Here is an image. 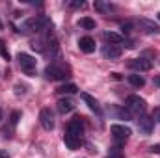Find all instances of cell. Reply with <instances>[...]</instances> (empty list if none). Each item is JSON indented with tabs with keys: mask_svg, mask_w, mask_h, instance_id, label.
Returning a JSON list of instances; mask_svg holds the SVG:
<instances>
[{
	"mask_svg": "<svg viewBox=\"0 0 160 158\" xmlns=\"http://www.w3.org/2000/svg\"><path fill=\"white\" fill-rule=\"evenodd\" d=\"M19 119H21V112H17V110H13L11 114H9V125L15 128L17 126V123H19Z\"/></svg>",
	"mask_w": 160,
	"mask_h": 158,
	"instance_id": "44dd1931",
	"label": "cell"
},
{
	"mask_svg": "<svg viewBox=\"0 0 160 158\" xmlns=\"http://www.w3.org/2000/svg\"><path fill=\"white\" fill-rule=\"evenodd\" d=\"M77 91H78V87H77L75 84H63V86H60V87L56 89L58 95H73V93H77Z\"/></svg>",
	"mask_w": 160,
	"mask_h": 158,
	"instance_id": "ac0fdd59",
	"label": "cell"
},
{
	"mask_svg": "<svg viewBox=\"0 0 160 158\" xmlns=\"http://www.w3.org/2000/svg\"><path fill=\"white\" fill-rule=\"evenodd\" d=\"M125 106H127L128 112H132V114H142V116H143L147 104H145V101H143L140 95H128L127 101H125Z\"/></svg>",
	"mask_w": 160,
	"mask_h": 158,
	"instance_id": "3957f363",
	"label": "cell"
},
{
	"mask_svg": "<svg viewBox=\"0 0 160 158\" xmlns=\"http://www.w3.org/2000/svg\"><path fill=\"white\" fill-rule=\"evenodd\" d=\"M128 67L134 69V71H138V73H143V71H149V69L153 67V63H151V60H147V58H132V60L128 62Z\"/></svg>",
	"mask_w": 160,
	"mask_h": 158,
	"instance_id": "8992f818",
	"label": "cell"
},
{
	"mask_svg": "<svg viewBox=\"0 0 160 158\" xmlns=\"http://www.w3.org/2000/svg\"><path fill=\"white\" fill-rule=\"evenodd\" d=\"M110 132H112L114 140L119 141V143L125 141V140H128L130 134H132V130H130L128 126H125V125H112V126H110Z\"/></svg>",
	"mask_w": 160,
	"mask_h": 158,
	"instance_id": "5b68a950",
	"label": "cell"
},
{
	"mask_svg": "<svg viewBox=\"0 0 160 158\" xmlns=\"http://www.w3.org/2000/svg\"><path fill=\"white\" fill-rule=\"evenodd\" d=\"M127 82H128L132 87H143V86H145V78H143L140 73H136V75H128V77H127Z\"/></svg>",
	"mask_w": 160,
	"mask_h": 158,
	"instance_id": "e0dca14e",
	"label": "cell"
},
{
	"mask_svg": "<svg viewBox=\"0 0 160 158\" xmlns=\"http://www.w3.org/2000/svg\"><path fill=\"white\" fill-rule=\"evenodd\" d=\"M78 47H80V50H82L84 54H91V52H95V39H93V37H89V36L80 37Z\"/></svg>",
	"mask_w": 160,
	"mask_h": 158,
	"instance_id": "4fadbf2b",
	"label": "cell"
},
{
	"mask_svg": "<svg viewBox=\"0 0 160 158\" xmlns=\"http://www.w3.org/2000/svg\"><path fill=\"white\" fill-rule=\"evenodd\" d=\"M108 158H123L121 149H119V147H112V149L108 151Z\"/></svg>",
	"mask_w": 160,
	"mask_h": 158,
	"instance_id": "603a6c76",
	"label": "cell"
},
{
	"mask_svg": "<svg viewBox=\"0 0 160 158\" xmlns=\"http://www.w3.org/2000/svg\"><path fill=\"white\" fill-rule=\"evenodd\" d=\"M0 158H9V153L8 151H0Z\"/></svg>",
	"mask_w": 160,
	"mask_h": 158,
	"instance_id": "f546056e",
	"label": "cell"
},
{
	"mask_svg": "<svg viewBox=\"0 0 160 158\" xmlns=\"http://www.w3.org/2000/svg\"><path fill=\"white\" fill-rule=\"evenodd\" d=\"M102 56L106 60H112V62L119 60L121 58V47L119 45H104L102 47Z\"/></svg>",
	"mask_w": 160,
	"mask_h": 158,
	"instance_id": "9c48e42d",
	"label": "cell"
},
{
	"mask_svg": "<svg viewBox=\"0 0 160 158\" xmlns=\"http://www.w3.org/2000/svg\"><path fill=\"white\" fill-rule=\"evenodd\" d=\"M48 26H52V22L47 19V17H30L26 19L22 24H21V32L24 34H32V32H41V30H47Z\"/></svg>",
	"mask_w": 160,
	"mask_h": 158,
	"instance_id": "6da1fadb",
	"label": "cell"
},
{
	"mask_svg": "<svg viewBox=\"0 0 160 158\" xmlns=\"http://www.w3.org/2000/svg\"><path fill=\"white\" fill-rule=\"evenodd\" d=\"M0 54H2V58H4L6 62H9V60H11L9 50H8V47H6V43H4V41H0Z\"/></svg>",
	"mask_w": 160,
	"mask_h": 158,
	"instance_id": "7402d4cb",
	"label": "cell"
},
{
	"mask_svg": "<svg viewBox=\"0 0 160 158\" xmlns=\"http://www.w3.org/2000/svg\"><path fill=\"white\" fill-rule=\"evenodd\" d=\"M67 134L77 136V138L82 140V134H84V123H82V119L75 117V119L69 121V125H67Z\"/></svg>",
	"mask_w": 160,
	"mask_h": 158,
	"instance_id": "ba28073f",
	"label": "cell"
},
{
	"mask_svg": "<svg viewBox=\"0 0 160 158\" xmlns=\"http://www.w3.org/2000/svg\"><path fill=\"white\" fill-rule=\"evenodd\" d=\"M56 108H58V112L60 114H69V112H73L75 108H77V104H75V101L73 99H67V97H63V99H60L58 102H56Z\"/></svg>",
	"mask_w": 160,
	"mask_h": 158,
	"instance_id": "7c38bea8",
	"label": "cell"
},
{
	"mask_svg": "<svg viewBox=\"0 0 160 158\" xmlns=\"http://www.w3.org/2000/svg\"><path fill=\"white\" fill-rule=\"evenodd\" d=\"M138 22H140V26H143L147 32H151V34H160V26L155 22V21H149V19H140Z\"/></svg>",
	"mask_w": 160,
	"mask_h": 158,
	"instance_id": "2e32d148",
	"label": "cell"
},
{
	"mask_svg": "<svg viewBox=\"0 0 160 158\" xmlns=\"http://www.w3.org/2000/svg\"><path fill=\"white\" fill-rule=\"evenodd\" d=\"M63 141H65V145H67L71 151H77V149H80V145H82V140H80V138L71 136V134H67V132H65V136H63Z\"/></svg>",
	"mask_w": 160,
	"mask_h": 158,
	"instance_id": "9a60e30c",
	"label": "cell"
},
{
	"mask_svg": "<svg viewBox=\"0 0 160 158\" xmlns=\"http://www.w3.org/2000/svg\"><path fill=\"white\" fill-rule=\"evenodd\" d=\"M39 123L45 130H52L54 128V114H52L50 108H43L39 112Z\"/></svg>",
	"mask_w": 160,
	"mask_h": 158,
	"instance_id": "52a82bcc",
	"label": "cell"
},
{
	"mask_svg": "<svg viewBox=\"0 0 160 158\" xmlns=\"http://www.w3.org/2000/svg\"><path fill=\"white\" fill-rule=\"evenodd\" d=\"M78 24L82 26V28H86V30H95V26H97L95 21L89 19V17H82V19L78 21Z\"/></svg>",
	"mask_w": 160,
	"mask_h": 158,
	"instance_id": "ffe728a7",
	"label": "cell"
},
{
	"mask_svg": "<svg viewBox=\"0 0 160 158\" xmlns=\"http://www.w3.org/2000/svg\"><path fill=\"white\" fill-rule=\"evenodd\" d=\"M80 97H82V101L89 106V110H91V112H95L99 117H102V110H101V104L97 102V99H93L89 93H80Z\"/></svg>",
	"mask_w": 160,
	"mask_h": 158,
	"instance_id": "8fae6325",
	"label": "cell"
},
{
	"mask_svg": "<svg viewBox=\"0 0 160 158\" xmlns=\"http://www.w3.org/2000/svg\"><path fill=\"white\" fill-rule=\"evenodd\" d=\"M153 84H155V86H158V87H160V75H158V77H155V80H153Z\"/></svg>",
	"mask_w": 160,
	"mask_h": 158,
	"instance_id": "4dcf8cb0",
	"label": "cell"
},
{
	"mask_svg": "<svg viewBox=\"0 0 160 158\" xmlns=\"http://www.w3.org/2000/svg\"><path fill=\"white\" fill-rule=\"evenodd\" d=\"M151 153H160V145H153L151 147Z\"/></svg>",
	"mask_w": 160,
	"mask_h": 158,
	"instance_id": "f1b7e54d",
	"label": "cell"
},
{
	"mask_svg": "<svg viewBox=\"0 0 160 158\" xmlns=\"http://www.w3.org/2000/svg\"><path fill=\"white\" fill-rule=\"evenodd\" d=\"M151 117H153V121L160 123V108H155V110H153V116H151Z\"/></svg>",
	"mask_w": 160,
	"mask_h": 158,
	"instance_id": "484cf974",
	"label": "cell"
},
{
	"mask_svg": "<svg viewBox=\"0 0 160 158\" xmlns=\"http://www.w3.org/2000/svg\"><path fill=\"white\" fill-rule=\"evenodd\" d=\"M15 93H17V95H21V93H24V86H21V84H17V86H15Z\"/></svg>",
	"mask_w": 160,
	"mask_h": 158,
	"instance_id": "83f0119b",
	"label": "cell"
},
{
	"mask_svg": "<svg viewBox=\"0 0 160 158\" xmlns=\"http://www.w3.org/2000/svg\"><path fill=\"white\" fill-rule=\"evenodd\" d=\"M153 126H155L153 117H149V116H142V117L138 119V128H140V132H142L143 136H149V134L153 132Z\"/></svg>",
	"mask_w": 160,
	"mask_h": 158,
	"instance_id": "30bf717a",
	"label": "cell"
},
{
	"mask_svg": "<svg viewBox=\"0 0 160 158\" xmlns=\"http://www.w3.org/2000/svg\"><path fill=\"white\" fill-rule=\"evenodd\" d=\"M0 119H2V112H0Z\"/></svg>",
	"mask_w": 160,
	"mask_h": 158,
	"instance_id": "1f68e13d",
	"label": "cell"
},
{
	"mask_svg": "<svg viewBox=\"0 0 160 158\" xmlns=\"http://www.w3.org/2000/svg\"><path fill=\"white\" fill-rule=\"evenodd\" d=\"M95 9L101 11V13H110V11L116 9V6L110 4V2H101V0H97V2H95Z\"/></svg>",
	"mask_w": 160,
	"mask_h": 158,
	"instance_id": "d6986e66",
	"label": "cell"
},
{
	"mask_svg": "<svg viewBox=\"0 0 160 158\" xmlns=\"http://www.w3.org/2000/svg\"><path fill=\"white\" fill-rule=\"evenodd\" d=\"M17 62L21 65V69L28 75V77H36V58H32L26 52H19L17 54Z\"/></svg>",
	"mask_w": 160,
	"mask_h": 158,
	"instance_id": "7a4b0ae2",
	"label": "cell"
},
{
	"mask_svg": "<svg viewBox=\"0 0 160 158\" xmlns=\"http://www.w3.org/2000/svg\"><path fill=\"white\" fill-rule=\"evenodd\" d=\"M102 37L106 41V45H121L125 41V37L121 34H118V32H104Z\"/></svg>",
	"mask_w": 160,
	"mask_h": 158,
	"instance_id": "5bb4252c",
	"label": "cell"
},
{
	"mask_svg": "<svg viewBox=\"0 0 160 158\" xmlns=\"http://www.w3.org/2000/svg\"><path fill=\"white\" fill-rule=\"evenodd\" d=\"M121 28L128 34V32H130V28H132V24H130V22H121Z\"/></svg>",
	"mask_w": 160,
	"mask_h": 158,
	"instance_id": "4316f807",
	"label": "cell"
},
{
	"mask_svg": "<svg viewBox=\"0 0 160 158\" xmlns=\"http://www.w3.org/2000/svg\"><path fill=\"white\" fill-rule=\"evenodd\" d=\"M158 19H160V13H158Z\"/></svg>",
	"mask_w": 160,
	"mask_h": 158,
	"instance_id": "d6a6232c",
	"label": "cell"
},
{
	"mask_svg": "<svg viewBox=\"0 0 160 158\" xmlns=\"http://www.w3.org/2000/svg\"><path fill=\"white\" fill-rule=\"evenodd\" d=\"M69 6L75 7V9H78V7H84L86 6V2L84 0H73V2H69Z\"/></svg>",
	"mask_w": 160,
	"mask_h": 158,
	"instance_id": "cb8c5ba5",
	"label": "cell"
},
{
	"mask_svg": "<svg viewBox=\"0 0 160 158\" xmlns=\"http://www.w3.org/2000/svg\"><path fill=\"white\" fill-rule=\"evenodd\" d=\"M45 77L48 80H65L69 77V71L63 67V65H58V63H52V65H47L45 69Z\"/></svg>",
	"mask_w": 160,
	"mask_h": 158,
	"instance_id": "277c9868",
	"label": "cell"
},
{
	"mask_svg": "<svg viewBox=\"0 0 160 158\" xmlns=\"http://www.w3.org/2000/svg\"><path fill=\"white\" fill-rule=\"evenodd\" d=\"M118 116H119V119H125V121L132 119V117H130V114H128L127 110H118Z\"/></svg>",
	"mask_w": 160,
	"mask_h": 158,
	"instance_id": "d4e9b609",
	"label": "cell"
}]
</instances>
